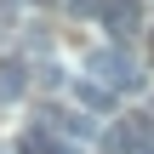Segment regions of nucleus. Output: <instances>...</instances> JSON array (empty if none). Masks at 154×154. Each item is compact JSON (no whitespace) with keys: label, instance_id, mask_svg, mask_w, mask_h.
<instances>
[{"label":"nucleus","instance_id":"nucleus-1","mask_svg":"<svg viewBox=\"0 0 154 154\" xmlns=\"http://www.w3.org/2000/svg\"><path fill=\"white\" fill-rule=\"evenodd\" d=\"M86 69H91V74H97V86H109V91H137V86H143V74H137L131 51H120V46L91 51V57H86Z\"/></svg>","mask_w":154,"mask_h":154},{"label":"nucleus","instance_id":"nucleus-2","mask_svg":"<svg viewBox=\"0 0 154 154\" xmlns=\"http://www.w3.org/2000/svg\"><path fill=\"white\" fill-rule=\"evenodd\" d=\"M143 149H154V120L149 114H126V120L109 126V154H143Z\"/></svg>","mask_w":154,"mask_h":154},{"label":"nucleus","instance_id":"nucleus-3","mask_svg":"<svg viewBox=\"0 0 154 154\" xmlns=\"http://www.w3.org/2000/svg\"><path fill=\"white\" fill-rule=\"evenodd\" d=\"M46 131H57V137H97V120L86 114V109H51L46 114Z\"/></svg>","mask_w":154,"mask_h":154},{"label":"nucleus","instance_id":"nucleus-4","mask_svg":"<svg viewBox=\"0 0 154 154\" xmlns=\"http://www.w3.org/2000/svg\"><path fill=\"white\" fill-rule=\"evenodd\" d=\"M23 154H80V149H74V143H63L57 131H46V126H40V131H29V137H23Z\"/></svg>","mask_w":154,"mask_h":154},{"label":"nucleus","instance_id":"nucleus-5","mask_svg":"<svg viewBox=\"0 0 154 154\" xmlns=\"http://www.w3.org/2000/svg\"><path fill=\"white\" fill-rule=\"evenodd\" d=\"M74 109H114V91L97 80H74Z\"/></svg>","mask_w":154,"mask_h":154},{"label":"nucleus","instance_id":"nucleus-6","mask_svg":"<svg viewBox=\"0 0 154 154\" xmlns=\"http://www.w3.org/2000/svg\"><path fill=\"white\" fill-rule=\"evenodd\" d=\"M23 86H29L23 80V63L17 57H0V97H23Z\"/></svg>","mask_w":154,"mask_h":154},{"label":"nucleus","instance_id":"nucleus-7","mask_svg":"<svg viewBox=\"0 0 154 154\" xmlns=\"http://www.w3.org/2000/svg\"><path fill=\"white\" fill-rule=\"evenodd\" d=\"M109 29H114V34L126 40V34L137 29V11H120V6H114V11H109Z\"/></svg>","mask_w":154,"mask_h":154},{"label":"nucleus","instance_id":"nucleus-8","mask_svg":"<svg viewBox=\"0 0 154 154\" xmlns=\"http://www.w3.org/2000/svg\"><path fill=\"white\" fill-rule=\"evenodd\" d=\"M69 11H80V17H97V11H109V0H69Z\"/></svg>","mask_w":154,"mask_h":154},{"label":"nucleus","instance_id":"nucleus-9","mask_svg":"<svg viewBox=\"0 0 154 154\" xmlns=\"http://www.w3.org/2000/svg\"><path fill=\"white\" fill-rule=\"evenodd\" d=\"M114 6H120V11H137V0H114Z\"/></svg>","mask_w":154,"mask_h":154},{"label":"nucleus","instance_id":"nucleus-10","mask_svg":"<svg viewBox=\"0 0 154 154\" xmlns=\"http://www.w3.org/2000/svg\"><path fill=\"white\" fill-rule=\"evenodd\" d=\"M143 154H154V149H143Z\"/></svg>","mask_w":154,"mask_h":154}]
</instances>
